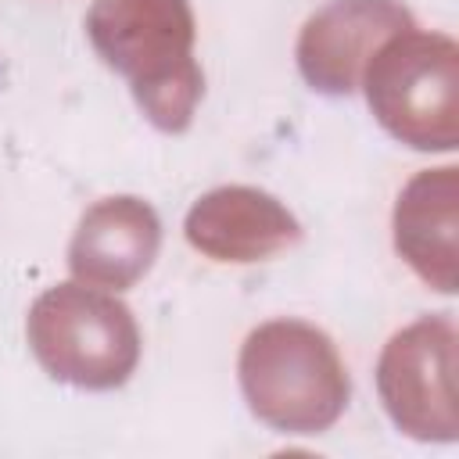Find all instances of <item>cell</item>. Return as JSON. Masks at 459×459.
<instances>
[{
	"mask_svg": "<svg viewBox=\"0 0 459 459\" xmlns=\"http://www.w3.org/2000/svg\"><path fill=\"white\" fill-rule=\"evenodd\" d=\"M86 36L100 61L129 79L136 104L161 133H183L204 93L194 61L186 0H93Z\"/></svg>",
	"mask_w": 459,
	"mask_h": 459,
	"instance_id": "obj_1",
	"label": "cell"
},
{
	"mask_svg": "<svg viewBox=\"0 0 459 459\" xmlns=\"http://www.w3.org/2000/svg\"><path fill=\"white\" fill-rule=\"evenodd\" d=\"M240 387L258 420L287 434H319L337 423L351 384L333 341L301 319H273L240 348Z\"/></svg>",
	"mask_w": 459,
	"mask_h": 459,
	"instance_id": "obj_2",
	"label": "cell"
},
{
	"mask_svg": "<svg viewBox=\"0 0 459 459\" xmlns=\"http://www.w3.org/2000/svg\"><path fill=\"white\" fill-rule=\"evenodd\" d=\"M366 100L377 122L416 151L459 140V47L441 32H398L366 61Z\"/></svg>",
	"mask_w": 459,
	"mask_h": 459,
	"instance_id": "obj_3",
	"label": "cell"
},
{
	"mask_svg": "<svg viewBox=\"0 0 459 459\" xmlns=\"http://www.w3.org/2000/svg\"><path fill=\"white\" fill-rule=\"evenodd\" d=\"M29 344L36 362L65 384L108 391L129 380L140 362L133 312L86 283H57L29 308Z\"/></svg>",
	"mask_w": 459,
	"mask_h": 459,
	"instance_id": "obj_4",
	"label": "cell"
},
{
	"mask_svg": "<svg viewBox=\"0 0 459 459\" xmlns=\"http://www.w3.org/2000/svg\"><path fill=\"white\" fill-rule=\"evenodd\" d=\"M377 387L391 420L423 441H452L455 412V326L445 316L398 330L380 355Z\"/></svg>",
	"mask_w": 459,
	"mask_h": 459,
	"instance_id": "obj_5",
	"label": "cell"
},
{
	"mask_svg": "<svg viewBox=\"0 0 459 459\" xmlns=\"http://www.w3.org/2000/svg\"><path fill=\"white\" fill-rule=\"evenodd\" d=\"M409 29H416L412 14L398 0H333L305 22L298 68L319 93H351L373 50Z\"/></svg>",
	"mask_w": 459,
	"mask_h": 459,
	"instance_id": "obj_6",
	"label": "cell"
},
{
	"mask_svg": "<svg viewBox=\"0 0 459 459\" xmlns=\"http://www.w3.org/2000/svg\"><path fill=\"white\" fill-rule=\"evenodd\" d=\"M161 244V222L140 197H104L75 226L68 265L86 287L126 290L154 265Z\"/></svg>",
	"mask_w": 459,
	"mask_h": 459,
	"instance_id": "obj_7",
	"label": "cell"
},
{
	"mask_svg": "<svg viewBox=\"0 0 459 459\" xmlns=\"http://www.w3.org/2000/svg\"><path fill=\"white\" fill-rule=\"evenodd\" d=\"M298 219L255 186H219L186 215V240L215 262H262L298 244Z\"/></svg>",
	"mask_w": 459,
	"mask_h": 459,
	"instance_id": "obj_8",
	"label": "cell"
},
{
	"mask_svg": "<svg viewBox=\"0 0 459 459\" xmlns=\"http://www.w3.org/2000/svg\"><path fill=\"white\" fill-rule=\"evenodd\" d=\"M398 255L437 290H455V169H427L394 204Z\"/></svg>",
	"mask_w": 459,
	"mask_h": 459,
	"instance_id": "obj_9",
	"label": "cell"
}]
</instances>
